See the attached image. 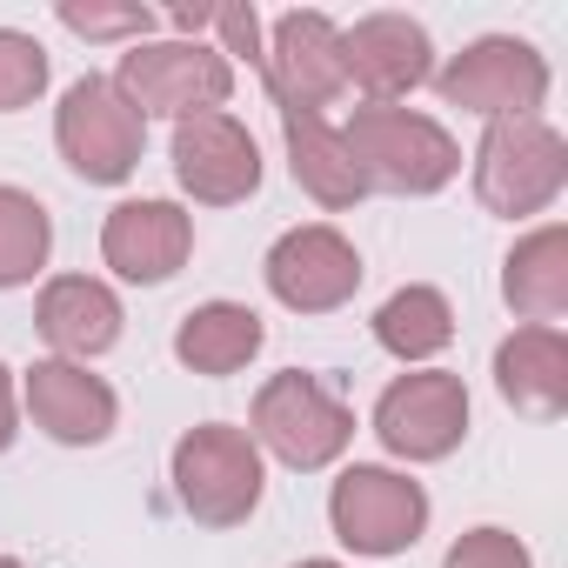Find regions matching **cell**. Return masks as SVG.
Returning a JSON list of instances; mask_svg holds the SVG:
<instances>
[{
    "label": "cell",
    "mask_w": 568,
    "mask_h": 568,
    "mask_svg": "<svg viewBox=\"0 0 568 568\" xmlns=\"http://www.w3.org/2000/svg\"><path fill=\"white\" fill-rule=\"evenodd\" d=\"M48 94V48L21 28H0V114H21Z\"/></svg>",
    "instance_id": "603a6c76"
},
{
    "label": "cell",
    "mask_w": 568,
    "mask_h": 568,
    "mask_svg": "<svg viewBox=\"0 0 568 568\" xmlns=\"http://www.w3.org/2000/svg\"><path fill=\"white\" fill-rule=\"evenodd\" d=\"M328 528L342 548L368 555V561H388V555H408L422 535H428V488L408 481L402 468H382V462H355L335 475L328 488Z\"/></svg>",
    "instance_id": "8992f818"
},
{
    "label": "cell",
    "mask_w": 568,
    "mask_h": 568,
    "mask_svg": "<svg viewBox=\"0 0 568 568\" xmlns=\"http://www.w3.org/2000/svg\"><path fill=\"white\" fill-rule=\"evenodd\" d=\"M194 254V214L174 201H121L101 221V261L134 281V288H161Z\"/></svg>",
    "instance_id": "9a60e30c"
},
{
    "label": "cell",
    "mask_w": 568,
    "mask_h": 568,
    "mask_svg": "<svg viewBox=\"0 0 568 568\" xmlns=\"http://www.w3.org/2000/svg\"><path fill=\"white\" fill-rule=\"evenodd\" d=\"M261 81H267V101L274 108H335L348 94V74H342V28L322 14V8H295L281 14L261 41Z\"/></svg>",
    "instance_id": "8fae6325"
},
{
    "label": "cell",
    "mask_w": 568,
    "mask_h": 568,
    "mask_svg": "<svg viewBox=\"0 0 568 568\" xmlns=\"http://www.w3.org/2000/svg\"><path fill=\"white\" fill-rule=\"evenodd\" d=\"M21 408H28V422H34L48 442H61V448H101V442L121 428V395H114L101 375H88L81 362H61V355L34 362V368L21 375Z\"/></svg>",
    "instance_id": "5bb4252c"
},
{
    "label": "cell",
    "mask_w": 568,
    "mask_h": 568,
    "mask_svg": "<svg viewBox=\"0 0 568 568\" xmlns=\"http://www.w3.org/2000/svg\"><path fill=\"white\" fill-rule=\"evenodd\" d=\"M435 94L442 108H462L475 121H541L548 61L515 34H481L435 74Z\"/></svg>",
    "instance_id": "52a82bcc"
},
{
    "label": "cell",
    "mask_w": 568,
    "mask_h": 568,
    "mask_svg": "<svg viewBox=\"0 0 568 568\" xmlns=\"http://www.w3.org/2000/svg\"><path fill=\"white\" fill-rule=\"evenodd\" d=\"M375 435L395 462H448L468 442V388L448 368L395 375L375 402Z\"/></svg>",
    "instance_id": "30bf717a"
},
{
    "label": "cell",
    "mask_w": 568,
    "mask_h": 568,
    "mask_svg": "<svg viewBox=\"0 0 568 568\" xmlns=\"http://www.w3.org/2000/svg\"><path fill=\"white\" fill-rule=\"evenodd\" d=\"M501 302L521 328H555L568 315V227L541 221L501 261Z\"/></svg>",
    "instance_id": "ac0fdd59"
},
{
    "label": "cell",
    "mask_w": 568,
    "mask_h": 568,
    "mask_svg": "<svg viewBox=\"0 0 568 568\" xmlns=\"http://www.w3.org/2000/svg\"><path fill=\"white\" fill-rule=\"evenodd\" d=\"M261 281H267V295L288 315H335L362 288V254H355V241L342 227L308 221V227H288L267 247Z\"/></svg>",
    "instance_id": "9c48e42d"
},
{
    "label": "cell",
    "mask_w": 568,
    "mask_h": 568,
    "mask_svg": "<svg viewBox=\"0 0 568 568\" xmlns=\"http://www.w3.org/2000/svg\"><path fill=\"white\" fill-rule=\"evenodd\" d=\"M168 481H174V501H181L201 528H241V521L261 508L267 462H261V448L247 442V428H234V422H201V428H187V435L174 442Z\"/></svg>",
    "instance_id": "3957f363"
},
{
    "label": "cell",
    "mask_w": 568,
    "mask_h": 568,
    "mask_svg": "<svg viewBox=\"0 0 568 568\" xmlns=\"http://www.w3.org/2000/svg\"><path fill=\"white\" fill-rule=\"evenodd\" d=\"M14 435H21V395H14V375H8V362H0V455L14 448Z\"/></svg>",
    "instance_id": "484cf974"
},
{
    "label": "cell",
    "mask_w": 568,
    "mask_h": 568,
    "mask_svg": "<svg viewBox=\"0 0 568 568\" xmlns=\"http://www.w3.org/2000/svg\"><path fill=\"white\" fill-rule=\"evenodd\" d=\"M54 148L61 161L88 181V187H121L134 168H141V148H148V121L114 94L108 74H81L61 108H54Z\"/></svg>",
    "instance_id": "ba28073f"
},
{
    "label": "cell",
    "mask_w": 568,
    "mask_h": 568,
    "mask_svg": "<svg viewBox=\"0 0 568 568\" xmlns=\"http://www.w3.org/2000/svg\"><path fill=\"white\" fill-rule=\"evenodd\" d=\"M121 322H128L121 315V295L108 288V281H94V274H54L48 288H41V302H34L41 342L61 362H81V368L121 342Z\"/></svg>",
    "instance_id": "2e32d148"
},
{
    "label": "cell",
    "mask_w": 568,
    "mask_h": 568,
    "mask_svg": "<svg viewBox=\"0 0 568 568\" xmlns=\"http://www.w3.org/2000/svg\"><path fill=\"white\" fill-rule=\"evenodd\" d=\"M274 114H281V134H288V174L315 207L342 214L368 194V181L355 174V161L342 148V128L328 114H308V108H274Z\"/></svg>",
    "instance_id": "d6986e66"
},
{
    "label": "cell",
    "mask_w": 568,
    "mask_h": 568,
    "mask_svg": "<svg viewBox=\"0 0 568 568\" xmlns=\"http://www.w3.org/2000/svg\"><path fill=\"white\" fill-rule=\"evenodd\" d=\"M168 161H174L181 194H194L201 207H234V201H247L261 187V148H254V134L227 108L174 121Z\"/></svg>",
    "instance_id": "4fadbf2b"
},
{
    "label": "cell",
    "mask_w": 568,
    "mask_h": 568,
    "mask_svg": "<svg viewBox=\"0 0 568 568\" xmlns=\"http://www.w3.org/2000/svg\"><path fill=\"white\" fill-rule=\"evenodd\" d=\"M495 388L515 415L555 422L568 408V335L561 328H515L495 348Z\"/></svg>",
    "instance_id": "e0dca14e"
},
{
    "label": "cell",
    "mask_w": 568,
    "mask_h": 568,
    "mask_svg": "<svg viewBox=\"0 0 568 568\" xmlns=\"http://www.w3.org/2000/svg\"><path fill=\"white\" fill-rule=\"evenodd\" d=\"M54 21H61L68 34H81V41H128V48L161 28L154 8H81V0H61Z\"/></svg>",
    "instance_id": "cb8c5ba5"
},
{
    "label": "cell",
    "mask_w": 568,
    "mask_h": 568,
    "mask_svg": "<svg viewBox=\"0 0 568 568\" xmlns=\"http://www.w3.org/2000/svg\"><path fill=\"white\" fill-rule=\"evenodd\" d=\"M342 74L368 108H402L435 81V41L408 14H362L355 28H342Z\"/></svg>",
    "instance_id": "7c38bea8"
},
{
    "label": "cell",
    "mask_w": 568,
    "mask_h": 568,
    "mask_svg": "<svg viewBox=\"0 0 568 568\" xmlns=\"http://www.w3.org/2000/svg\"><path fill=\"white\" fill-rule=\"evenodd\" d=\"M108 81L141 121H187V114L227 108L234 61L221 48H201V41H134Z\"/></svg>",
    "instance_id": "277c9868"
},
{
    "label": "cell",
    "mask_w": 568,
    "mask_h": 568,
    "mask_svg": "<svg viewBox=\"0 0 568 568\" xmlns=\"http://www.w3.org/2000/svg\"><path fill=\"white\" fill-rule=\"evenodd\" d=\"M442 568H535V555L508 535V528H468L448 555H442Z\"/></svg>",
    "instance_id": "d4e9b609"
},
{
    "label": "cell",
    "mask_w": 568,
    "mask_h": 568,
    "mask_svg": "<svg viewBox=\"0 0 568 568\" xmlns=\"http://www.w3.org/2000/svg\"><path fill=\"white\" fill-rule=\"evenodd\" d=\"M0 568H21V561H14V555H0Z\"/></svg>",
    "instance_id": "83f0119b"
},
{
    "label": "cell",
    "mask_w": 568,
    "mask_h": 568,
    "mask_svg": "<svg viewBox=\"0 0 568 568\" xmlns=\"http://www.w3.org/2000/svg\"><path fill=\"white\" fill-rule=\"evenodd\" d=\"M342 148L355 161V174L382 194H442L462 174V148L435 114L415 108H348L342 121Z\"/></svg>",
    "instance_id": "6da1fadb"
},
{
    "label": "cell",
    "mask_w": 568,
    "mask_h": 568,
    "mask_svg": "<svg viewBox=\"0 0 568 568\" xmlns=\"http://www.w3.org/2000/svg\"><path fill=\"white\" fill-rule=\"evenodd\" d=\"M247 442L261 455H274L281 468L295 475H315V468H335L355 442V408L308 368H288V375H267L254 388V408H247Z\"/></svg>",
    "instance_id": "7a4b0ae2"
},
{
    "label": "cell",
    "mask_w": 568,
    "mask_h": 568,
    "mask_svg": "<svg viewBox=\"0 0 568 568\" xmlns=\"http://www.w3.org/2000/svg\"><path fill=\"white\" fill-rule=\"evenodd\" d=\"M48 254H54V214L28 187L0 181V295L28 288V281L48 267Z\"/></svg>",
    "instance_id": "7402d4cb"
},
{
    "label": "cell",
    "mask_w": 568,
    "mask_h": 568,
    "mask_svg": "<svg viewBox=\"0 0 568 568\" xmlns=\"http://www.w3.org/2000/svg\"><path fill=\"white\" fill-rule=\"evenodd\" d=\"M568 187V141L548 121H488L475 141V201L501 221L548 214Z\"/></svg>",
    "instance_id": "5b68a950"
},
{
    "label": "cell",
    "mask_w": 568,
    "mask_h": 568,
    "mask_svg": "<svg viewBox=\"0 0 568 568\" xmlns=\"http://www.w3.org/2000/svg\"><path fill=\"white\" fill-rule=\"evenodd\" d=\"M261 342H267V322H261L247 302H201V308H187L181 328H174V362H181L187 375L221 382V375H241V368L261 355Z\"/></svg>",
    "instance_id": "ffe728a7"
},
{
    "label": "cell",
    "mask_w": 568,
    "mask_h": 568,
    "mask_svg": "<svg viewBox=\"0 0 568 568\" xmlns=\"http://www.w3.org/2000/svg\"><path fill=\"white\" fill-rule=\"evenodd\" d=\"M375 342H382L402 368L435 362V355L455 342V308H448V295L428 288V281H408V288H395V295L375 308Z\"/></svg>",
    "instance_id": "44dd1931"
},
{
    "label": "cell",
    "mask_w": 568,
    "mask_h": 568,
    "mask_svg": "<svg viewBox=\"0 0 568 568\" xmlns=\"http://www.w3.org/2000/svg\"><path fill=\"white\" fill-rule=\"evenodd\" d=\"M295 568H342V561H295Z\"/></svg>",
    "instance_id": "4316f807"
}]
</instances>
